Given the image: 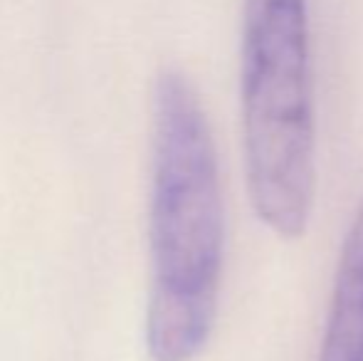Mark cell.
Listing matches in <instances>:
<instances>
[{"instance_id": "obj_1", "label": "cell", "mask_w": 363, "mask_h": 361, "mask_svg": "<svg viewBox=\"0 0 363 361\" xmlns=\"http://www.w3.org/2000/svg\"><path fill=\"white\" fill-rule=\"evenodd\" d=\"M148 248V357L193 361L218 317L225 206L211 124L181 72H163L153 87Z\"/></svg>"}, {"instance_id": "obj_2", "label": "cell", "mask_w": 363, "mask_h": 361, "mask_svg": "<svg viewBox=\"0 0 363 361\" xmlns=\"http://www.w3.org/2000/svg\"><path fill=\"white\" fill-rule=\"evenodd\" d=\"M240 99L255 213L279 238H301L316 193L309 0H245Z\"/></svg>"}, {"instance_id": "obj_3", "label": "cell", "mask_w": 363, "mask_h": 361, "mask_svg": "<svg viewBox=\"0 0 363 361\" xmlns=\"http://www.w3.org/2000/svg\"><path fill=\"white\" fill-rule=\"evenodd\" d=\"M316 361H363V203L341 248Z\"/></svg>"}]
</instances>
